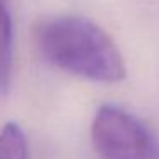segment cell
I'll return each mask as SVG.
<instances>
[{"label": "cell", "instance_id": "cell-4", "mask_svg": "<svg viewBox=\"0 0 159 159\" xmlns=\"http://www.w3.org/2000/svg\"><path fill=\"white\" fill-rule=\"evenodd\" d=\"M0 159H29L26 134L17 123H7L0 130Z\"/></svg>", "mask_w": 159, "mask_h": 159}, {"label": "cell", "instance_id": "cell-1", "mask_svg": "<svg viewBox=\"0 0 159 159\" xmlns=\"http://www.w3.org/2000/svg\"><path fill=\"white\" fill-rule=\"evenodd\" d=\"M34 41L46 62L72 75L103 84L125 79L120 48L94 21L82 16H53L34 28Z\"/></svg>", "mask_w": 159, "mask_h": 159}, {"label": "cell", "instance_id": "cell-2", "mask_svg": "<svg viewBox=\"0 0 159 159\" xmlns=\"http://www.w3.org/2000/svg\"><path fill=\"white\" fill-rule=\"evenodd\" d=\"M91 139L103 159H159L157 135L116 104H103L96 111Z\"/></svg>", "mask_w": 159, "mask_h": 159}, {"label": "cell", "instance_id": "cell-3", "mask_svg": "<svg viewBox=\"0 0 159 159\" xmlns=\"http://www.w3.org/2000/svg\"><path fill=\"white\" fill-rule=\"evenodd\" d=\"M12 55H14L12 17L7 2L0 0V91H5L11 84Z\"/></svg>", "mask_w": 159, "mask_h": 159}]
</instances>
